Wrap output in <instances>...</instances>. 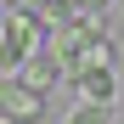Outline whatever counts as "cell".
<instances>
[{
  "label": "cell",
  "mask_w": 124,
  "mask_h": 124,
  "mask_svg": "<svg viewBox=\"0 0 124 124\" xmlns=\"http://www.w3.org/2000/svg\"><path fill=\"white\" fill-rule=\"evenodd\" d=\"M34 45H45V17H34L28 6H11L6 11V39H0V68L17 73L34 56Z\"/></svg>",
  "instance_id": "cell-2"
},
{
  "label": "cell",
  "mask_w": 124,
  "mask_h": 124,
  "mask_svg": "<svg viewBox=\"0 0 124 124\" xmlns=\"http://www.w3.org/2000/svg\"><path fill=\"white\" fill-rule=\"evenodd\" d=\"M0 113H6V124H34L39 113H45V96L6 73V85H0Z\"/></svg>",
  "instance_id": "cell-3"
},
{
  "label": "cell",
  "mask_w": 124,
  "mask_h": 124,
  "mask_svg": "<svg viewBox=\"0 0 124 124\" xmlns=\"http://www.w3.org/2000/svg\"><path fill=\"white\" fill-rule=\"evenodd\" d=\"M56 73H62V68H56V51L45 56V45H39V51H34V56H28V62H23V68H17L11 79H23L28 90H39V96H45V90L56 85Z\"/></svg>",
  "instance_id": "cell-4"
},
{
  "label": "cell",
  "mask_w": 124,
  "mask_h": 124,
  "mask_svg": "<svg viewBox=\"0 0 124 124\" xmlns=\"http://www.w3.org/2000/svg\"><path fill=\"white\" fill-rule=\"evenodd\" d=\"M73 6H79V11H96V6H101V0H73Z\"/></svg>",
  "instance_id": "cell-7"
},
{
  "label": "cell",
  "mask_w": 124,
  "mask_h": 124,
  "mask_svg": "<svg viewBox=\"0 0 124 124\" xmlns=\"http://www.w3.org/2000/svg\"><path fill=\"white\" fill-rule=\"evenodd\" d=\"M73 85H79V96H85V101H101V107H107V101H113V68H85V73H73Z\"/></svg>",
  "instance_id": "cell-5"
},
{
  "label": "cell",
  "mask_w": 124,
  "mask_h": 124,
  "mask_svg": "<svg viewBox=\"0 0 124 124\" xmlns=\"http://www.w3.org/2000/svg\"><path fill=\"white\" fill-rule=\"evenodd\" d=\"M68 124H107V107H101V101H85V107H79Z\"/></svg>",
  "instance_id": "cell-6"
},
{
  "label": "cell",
  "mask_w": 124,
  "mask_h": 124,
  "mask_svg": "<svg viewBox=\"0 0 124 124\" xmlns=\"http://www.w3.org/2000/svg\"><path fill=\"white\" fill-rule=\"evenodd\" d=\"M56 62H68L73 73H85V68H107L113 62V45H107V34H101V23L90 11H79L68 28H62L56 39Z\"/></svg>",
  "instance_id": "cell-1"
}]
</instances>
